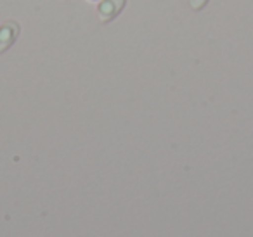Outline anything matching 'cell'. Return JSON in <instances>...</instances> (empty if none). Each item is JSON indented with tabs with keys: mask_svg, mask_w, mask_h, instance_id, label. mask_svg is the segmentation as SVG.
Returning <instances> with one entry per match:
<instances>
[{
	"mask_svg": "<svg viewBox=\"0 0 253 237\" xmlns=\"http://www.w3.org/2000/svg\"><path fill=\"white\" fill-rule=\"evenodd\" d=\"M126 0H101L97 5V14L102 23H109L122 12Z\"/></svg>",
	"mask_w": 253,
	"mask_h": 237,
	"instance_id": "obj_1",
	"label": "cell"
},
{
	"mask_svg": "<svg viewBox=\"0 0 253 237\" xmlns=\"http://www.w3.org/2000/svg\"><path fill=\"white\" fill-rule=\"evenodd\" d=\"M189 4H191V7H193L194 11H201V9L208 4V0H189Z\"/></svg>",
	"mask_w": 253,
	"mask_h": 237,
	"instance_id": "obj_3",
	"label": "cell"
},
{
	"mask_svg": "<svg viewBox=\"0 0 253 237\" xmlns=\"http://www.w3.org/2000/svg\"><path fill=\"white\" fill-rule=\"evenodd\" d=\"M19 35V25L16 21H7L0 26V54L5 52Z\"/></svg>",
	"mask_w": 253,
	"mask_h": 237,
	"instance_id": "obj_2",
	"label": "cell"
}]
</instances>
